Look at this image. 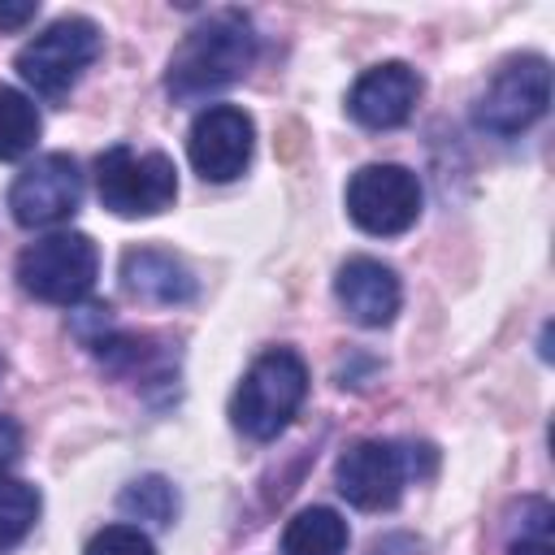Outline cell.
Returning <instances> with one entry per match:
<instances>
[{
    "mask_svg": "<svg viewBox=\"0 0 555 555\" xmlns=\"http://www.w3.org/2000/svg\"><path fill=\"white\" fill-rule=\"evenodd\" d=\"M256 52H260V39L251 17L243 9H217L204 22H195L173 48L165 69V91L173 104H199L234 87L238 78H247V69L256 65Z\"/></svg>",
    "mask_w": 555,
    "mask_h": 555,
    "instance_id": "cell-1",
    "label": "cell"
},
{
    "mask_svg": "<svg viewBox=\"0 0 555 555\" xmlns=\"http://www.w3.org/2000/svg\"><path fill=\"white\" fill-rule=\"evenodd\" d=\"M304 399H308V364L291 347H269L243 373L230 399V421L243 438L269 442L295 421Z\"/></svg>",
    "mask_w": 555,
    "mask_h": 555,
    "instance_id": "cell-2",
    "label": "cell"
},
{
    "mask_svg": "<svg viewBox=\"0 0 555 555\" xmlns=\"http://www.w3.org/2000/svg\"><path fill=\"white\" fill-rule=\"evenodd\" d=\"M95 273H100V247L82 230L43 234L17 256V286L30 299L56 308L82 304L95 286Z\"/></svg>",
    "mask_w": 555,
    "mask_h": 555,
    "instance_id": "cell-3",
    "label": "cell"
},
{
    "mask_svg": "<svg viewBox=\"0 0 555 555\" xmlns=\"http://www.w3.org/2000/svg\"><path fill=\"white\" fill-rule=\"evenodd\" d=\"M95 195L117 217H156L178 199V169L165 152L113 143L95 156Z\"/></svg>",
    "mask_w": 555,
    "mask_h": 555,
    "instance_id": "cell-4",
    "label": "cell"
},
{
    "mask_svg": "<svg viewBox=\"0 0 555 555\" xmlns=\"http://www.w3.org/2000/svg\"><path fill=\"white\" fill-rule=\"evenodd\" d=\"M100 48H104V35L91 17H61L48 30H39L30 43H22L13 65L35 95L65 100L78 87V78L91 69Z\"/></svg>",
    "mask_w": 555,
    "mask_h": 555,
    "instance_id": "cell-5",
    "label": "cell"
},
{
    "mask_svg": "<svg viewBox=\"0 0 555 555\" xmlns=\"http://www.w3.org/2000/svg\"><path fill=\"white\" fill-rule=\"evenodd\" d=\"M546 104H551V65L546 56L525 52L494 69V78L473 104V126L494 139H516L546 113Z\"/></svg>",
    "mask_w": 555,
    "mask_h": 555,
    "instance_id": "cell-6",
    "label": "cell"
},
{
    "mask_svg": "<svg viewBox=\"0 0 555 555\" xmlns=\"http://www.w3.org/2000/svg\"><path fill=\"white\" fill-rule=\"evenodd\" d=\"M347 217L364 230V234H377V238H395V234H408L421 217V204H425V191H421V178L408 169V165H360L351 178H347Z\"/></svg>",
    "mask_w": 555,
    "mask_h": 555,
    "instance_id": "cell-7",
    "label": "cell"
},
{
    "mask_svg": "<svg viewBox=\"0 0 555 555\" xmlns=\"http://www.w3.org/2000/svg\"><path fill=\"white\" fill-rule=\"evenodd\" d=\"M412 473H416V447H399L390 438H364L338 455L334 486L351 507L386 512L403 499Z\"/></svg>",
    "mask_w": 555,
    "mask_h": 555,
    "instance_id": "cell-8",
    "label": "cell"
},
{
    "mask_svg": "<svg viewBox=\"0 0 555 555\" xmlns=\"http://www.w3.org/2000/svg\"><path fill=\"white\" fill-rule=\"evenodd\" d=\"M82 204V169L65 152L35 156L9 186V212L22 230H48L78 212Z\"/></svg>",
    "mask_w": 555,
    "mask_h": 555,
    "instance_id": "cell-9",
    "label": "cell"
},
{
    "mask_svg": "<svg viewBox=\"0 0 555 555\" xmlns=\"http://www.w3.org/2000/svg\"><path fill=\"white\" fill-rule=\"evenodd\" d=\"M256 152V121L234 104H208L186 134L191 169L204 182H234Z\"/></svg>",
    "mask_w": 555,
    "mask_h": 555,
    "instance_id": "cell-10",
    "label": "cell"
},
{
    "mask_svg": "<svg viewBox=\"0 0 555 555\" xmlns=\"http://www.w3.org/2000/svg\"><path fill=\"white\" fill-rule=\"evenodd\" d=\"M425 82L408 61H382L364 69L347 91V113L369 130H395L412 117Z\"/></svg>",
    "mask_w": 555,
    "mask_h": 555,
    "instance_id": "cell-11",
    "label": "cell"
},
{
    "mask_svg": "<svg viewBox=\"0 0 555 555\" xmlns=\"http://www.w3.org/2000/svg\"><path fill=\"white\" fill-rule=\"evenodd\" d=\"M334 295L343 304V312L364 325V330H382L395 321L399 304H403V286H399V273L373 256H351L338 264L334 273Z\"/></svg>",
    "mask_w": 555,
    "mask_h": 555,
    "instance_id": "cell-12",
    "label": "cell"
},
{
    "mask_svg": "<svg viewBox=\"0 0 555 555\" xmlns=\"http://www.w3.org/2000/svg\"><path fill=\"white\" fill-rule=\"evenodd\" d=\"M121 286L134 295V299H147V304H191L195 299V278L191 269L173 256V251H160V247H130L121 256Z\"/></svg>",
    "mask_w": 555,
    "mask_h": 555,
    "instance_id": "cell-13",
    "label": "cell"
},
{
    "mask_svg": "<svg viewBox=\"0 0 555 555\" xmlns=\"http://www.w3.org/2000/svg\"><path fill=\"white\" fill-rule=\"evenodd\" d=\"M91 351L117 377H130V382H165L169 377V356L152 338H139V334L108 330L91 343Z\"/></svg>",
    "mask_w": 555,
    "mask_h": 555,
    "instance_id": "cell-14",
    "label": "cell"
},
{
    "mask_svg": "<svg viewBox=\"0 0 555 555\" xmlns=\"http://www.w3.org/2000/svg\"><path fill=\"white\" fill-rule=\"evenodd\" d=\"M351 529L334 507H304L282 529V555H343Z\"/></svg>",
    "mask_w": 555,
    "mask_h": 555,
    "instance_id": "cell-15",
    "label": "cell"
},
{
    "mask_svg": "<svg viewBox=\"0 0 555 555\" xmlns=\"http://www.w3.org/2000/svg\"><path fill=\"white\" fill-rule=\"evenodd\" d=\"M43 117L35 100L17 87H0V160H22L35 152Z\"/></svg>",
    "mask_w": 555,
    "mask_h": 555,
    "instance_id": "cell-16",
    "label": "cell"
},
{
    "mask_svg": "<svg viewBox=\"0 0 555 555\" xmlns=\"http://www.w3.org/2000/svg\"><path fill=\"white\" fill-rule=\"evenodd\" d=\"M39 507H43V499L30 481H17V477L0 481V555L17 551L26 542V533L39 520Z\"/></svg>",
    "mask_w": 555,
    "mask_h": 555,
    "instance_id": "cell-17",
    "label": "cell"
},
{
    "mask_svg": "<svg viewBox=\"0 0 555 555\" xmlns=\"http://www.w3.org/2000/svg\"><path fill=\"white\" fill-rule=\"evenodd\" d=\"M117 507L130 516V520H147V525H173V516H178V490L160 477V473H147V477H134L126 490H121V499H117Z\"/></svg>",
    "mask_w": 555,
    "mask_h": 555,
    "instance_id": "cell-18",
    "label": "cell"
},
{
    "mask_svg": "<svg viewBox=\"0 0 555 555\" xmlns=\"http://www.w3.org/2000/svg\"><path fill=\"white\" fill-rule=\"evenodd\" d=\"M516 512H520V520L507 538V555H551V520H555L551 503L529 494V499H520Z\"/></svg>",
    "mask_w": 555,
    "mask_h": 555,
    "instance_id": "cell-19",
    "label": "cell"
},
{
    "mask_svg": "<svg viewBox=\"0 0 555 555\" xmlns=\"http://www.w3.org/2000/svg\"><path fill=\"white\" fill-rule=\"evenodd\" d=\"M82 555H156V546L139 525H104Z\"/></svg>",
    "mask_w": 555,
    "mask_h": 555,
    "instance_id": "cell-20",
    "label": "cell"
},
{
    "mask_svg": "<svg viewBox=\"0 0 555 555\" xmlns=\"http://www.w3.org/2000/svg\"><path fill=\"white\" fill-rule=\"evenodd\" d=\"M17 460H22V425L0 412V481L17 468Z\"/></svg>",
    "mask_w": 555,
    "mask_h": 555,
    "instance_id": "cell-21",
    "label": "cell"
},
{
    "mask_svg": "<svg viewBox=\"0 0 555 555\" xmlns=\"http://www.w3.org/2000/svg\"><path fill=\"white\" fill-rule=\"evenodd\" d=\"M39 4L35 0H17V4H4L0 0V30H22L26 22H35Z\"/></svg>",
    "mask_w": 555,
    "mask_h": 555,
    "instance_id": "cell-22",
    "label": "cell"
},
{
    "mask_svg": "<svg viewBox=\"0 0 555 555\" xmlns=\"http://www.w3.org/2000/svg\"><path fill=\"white\" fill-rule=\"evenodd\" d=\"M0 377H4V356H0Z\"/></svg>",
    "mask_w": 555,
    "mask_h": 555,
    "instance_id": "cell-23",
    "label": "cell"
}]
</instances>
